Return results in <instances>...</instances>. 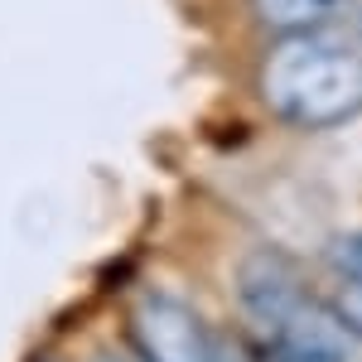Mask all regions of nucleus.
<instances>
[{
	"instance_id": "nucleus-1",
	"label": "nucleus",
	"mask_w": 362,
	"mask_h": 362,
	"mask_svg": "<svg viewBox=\"0 0 362 362\" xmlns=\"http://www.w3.org/2000/svg\"><path fill=\"white\" fill-rule=\"evenodd\" d=\"M266 107L290 121L324 131L362 112V44L314 34H280V44L261 63Z\"/></svg>"
},
{
	"instance_id": "nucleus-2",
	"label": "nucleus",
	"mask_w": 362,
	"mask_h": 362,
	"mask_svg": "<svg viewBox=\"0 0 362 362\" xmlns=\"http://www.w3.org/2000/svg\"><path fill=\"white\" fill-rule=\"evenodd\" d=\"M131 334L145 362H218V338L169 290H140L131 305Z\"/></svg>"
},
{
	"instance_id": "nucleus-3",
	"label": "nucleus",
	"mask_w": 362,
	"mask_h": 362,
	"mask_svg": "<svg viewBox=\"0 0 362 362\" xmlns=\"http://www.w3.org/2000/svg\"><path fill=\"white\" fill-rule=\"evenodd\" d=\"M237 295H242L247 314L271 338L295 334V329H305L309 319L319 314V305H314V295L305 290L300 271H295L290 261L271 256V251H256V256L242 261V271H237Z\"/></svg>"
},
{
	"instance_id": "nucleus-4",
	"label": "nucleus",
	"mask_w": 362,
	"mask_h": 362,
	"mask_svg": "<svg viewBox=\"0 0 362 362\" xmlns=\"http://www.w3.org/2000/svg\"><path fill=\"white\" fill-rule=\"evenodd\" d=\"M348 0H251L256 20L276 34H314L334 20Z\"/></svg>"
},
{
	"instance_id": "nucleus-5",
	"label": "nucleus",
	"mask_w": 362,
	"mask_h": 362,
	"mask_svg": "<svg viewBox=\"0 0 362 362\" xmlns=\"http://www.w3.org/2000/svg\"><path fill=\"white\" fill-rule=\"evenodd\" d=\"M266 362H343V348L329 338V319H324V309L309 319L305 329L276 338V348H271V358H266Z\"/></svg>"
},
{
	"instance_id": "nucleus-6",
	"label": "nucleus",
	"mask_w": 362,
	"mask_h": 362,
	"mask_svg": "<svg viewBox=\"0 0 362 362\" xmlns=\"http://www.w3.org/2000/svg\"><path fill=\"white\" fill-rule=\"evenodd\" d=\"M329 309L343 319V329H348V334L362 338V280L358 276H348L343 285H338V295L329 300Z\"/></svg>"
},
{
	"instance_id": "nucleus-7",
	"label": "nucleus",
	"mask_w": 362,
	"mask_h": 362,
	"mask_svg": "<svg viewBox=\"0 0 362 362\" xmlns=\"http://www.w3.org/2000/svg\"><path fill=\"white\" fill-rule=\"evenodd\" d=\"M338 266H343V276H358L362 280V232H358V237H348V242L338 247Z\"/></svg>"
},
{
	"instance_id": "nucleus-8",
	"label": "nucleus",
	"mask_w": 362,
	"mask_h": 362,
	"mask_svg": "<svg viewBox=\"0 0 362 362\" xmlns=\"http://www.w3.org/2000/svg\"><path fill=\"white\" fill-rule=\"evenodd\" d=\"M218 362H251L237 343H218Z\"/></svg>"
}]
</instances>
